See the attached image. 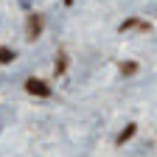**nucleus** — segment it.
Returning <instances> with one entry per match:
<instances>
[{
	"mask_svg": "<svg viewBox=\"0 0 157 157\" xmlns=\"http://www.w3.org/2000/svg\"><path fill=\"white\" fill-rule=\"evenodd\" d=\"M42 28H45V20H42V14H28V20H25V39H39L42 36Z\"/></svg>",
	"mask_w": 157,
	"mask_h": 157,
	"instance_id": "nucleus-1",
	"label": "nucleus"
},
{
	"mask_svg": "<svg viewBox=\"0 0 157 157\" xmlns=\"http://www.w3.org/2000/svg\"><path fill=\"white\" fill-rule=\"evenodd\" d=\"M25 93H31V95H36V98H51V84L48 82H42V78H28L25 82Z\"/></svg>",
	"mask_w": 157,
	"mask_h": 157,
	"instance_id": "nucleus-2",
	"label": "nucleus"
},
{
	"mask_svg": "<svg viewBox=\"0 0 157 157\" xmlns=\"http://www.w3.org/2000/svg\"><path fill=\"white\" fill-rule=\"evenodd\" d=\"M135 132H137V124H129V126H126V129H124L121 135L115 137V143H118V146H124L126 140H132V137H135Z\"/></svg>",
	"mask_w": 157,
	"mask_h": 157,
	"instance_id": "nucleus-3",
	"label": "nucleus"
},
{
	"mask_svg": "<svg viewBox=\"0 0 157 157\" xmlns=\"http://www.w3.org/2000/svg\"><path fill=\"white\" fill-rule=\"evenodd\" d=\"M129 28H143V31H149V23H140L137 17H129L126 23L121 25V34H124V31H129Z\"/></svg>",
	"mask_w": 157,
	"mask_h": 157,
	"instance_id": "nucleus-4",
	"label": "nucleus"
},
{
	"mask_svg": "<svg viewBox=\"0 0 157 157\" xmlns=\"http://www.w3.org/2000/svg\"><path fill=\"white\" fill-rule=\"evenodd\" d=\"M14 59H17V53L9 45H0V65H9V62H14Z\"/></svg>",
	"mask_w": 157,
	"mask_h": 157,
	"instance_id": "nucleus-5",
	"label": "nucleus"
},
{
	"mask_svg": "<svg viewBox=\"0 0 157 157\" xmlns=\"http://www.w3.org/2000/svg\"><path fill=\"white\" fill-rule=\"evenodd\" d=\"M65 70H67V53L59 51V56H56V76H62Z\"/></svg>",
	"mask_w": 157,
	"mask_h": 157,
	"instance_id": "nucleus-6",
	"label": "nucleus"
},
{
	"mask_svg": "<svg viewBox=\"0 0 157 157\" xmlns=\"http://www.w3.org/2000/svg\"><path fill=\"white\" fill-rule=\"evenodd\" d=\"M121 73H124V76H135V73H137V65H135V62H124V65H121Z\"/></svg>",
	"mask_w": 157,
	"mask_h": 157,
	"instance_id": "nucleus-7",
	"label": "nucleus"
},
{
	"mask_svg": "<svg viewBox=\"0 0 157 157\" xmlns=\"http://www.w3.org/2000/svg\"><path fill=\"white\" fill-rule=\"evenodd\" d=\"M62 3H65V6H73V0H62Z\"/></svg>",
	"mask_w": 157,
	"mask_h": 157,
	"instance_id": "nucleus-8",
	"label": "nucleus"
}]
</instances>
